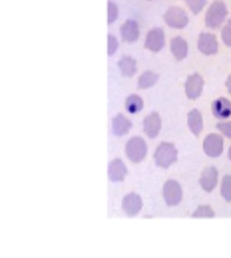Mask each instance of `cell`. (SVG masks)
Returning <instances> with one entry per match:
<instances>
[{"instance_id": "6da1fadb", "label": "cell", "mask_w": 231, "mask_h": 258, "mask_svg": "<svg viewBox=\"0 0 231 258\" xmlns=\"http://www.w3.org/2000/svg\"><path fill=\"white\" fill-rule=\"evenodd\" d=\"M228 15L227 6L221 0H215L210 5L205 16V25L207 28L217 29L220 27L223 21L226 20Z\"/></svg>"}, {"instance_id": "7a4b0ae2", "label": "cell", "mask_w": 231, "mask_h": 258, "mask_svg": "<svg viewBox=\"0 0 231 258\" xmlns=\"http://www.w3.org/2000/svg\"><path fill=\"white\" fill-rule=\"evenodd\" d=\"M157 166L163 169L170 168L177 160V150L173 144L161 143L154 152Z\"/></svg>"}, {"instance_id": "3957f363", "label": "cell", "mask_w": 231, "mask_h": 258, "mask_svg": "<svg viewBox=\"0 0 231 258\" xmlns=\"http://www.w3.org/2000/svg\"><path fill=\"white\" fill-rule=\"evenodd\" d=\"M146 152L147 147L144 139L141 137H132L129 139L126 146V155L130 161L134 163L141 162L145 158Z\"/></svg>"}, {"instance_id": "277c9868", "label": "cell", "mask_w": 231, "mask_h": 258, "mask_svg": "<svg viewBox=\"0 0 231 258\" xmlns=\"http://www.w3.org/2000/svg\"><path fill=\"white\" fill-rule=\"evenodd\" d=\"M164 21L173 29H184L188 25V16L184 9L171 7L164 15Z\"/></svg>"}, {"instance_id": "5b68a950", "label": "cell", "mask_w": 231, "mask_h": 258, "mask_svg": "<svg viewBox=\"0 0 231 258\" xmlns=\"http://www.w3.org/2000/svg\"><path fill=\"white\" fill-rule=\"evenodd\" d=\"M163 198L169 207H175L180 204L183 198L182 186L175 180H169L163 186Z\"/></svg>"}, {"instance_id": "8992f818", "label": "cell", "mask_w": 231, "mask_h": 258, "mask_svg": "<svg viewBox=\"0 0 231 258\" xmlns=\"http://www.w3.org/2000/svg\"><path fill=\"white\" fill-rule=\"evenodd\" d=\"M165 44V37H164V31L161 28H153L147 32L145 37V42H144V48L150 50L151 52H160Z\"/></svg>"}, {"instance_id": "52a82bcc", "label": "cell", "mask_w": 231, "mask_h": 258, "mask_svg": "<svg viewBox=\"0 0 231 258\" xmlns=\"http://www.w3.org/2000/svg\"><path fill=\"white\" fill-rule=\"evenodd\" d=\"M203 147L207 156L211 158H217L223 151V139L217 134H210L205 138Z\"/></svg>"}, {"instance_id": "ba28073f", "label": "cell", "mask_w": 231, "mask_h": 258, "mask_svg": "<svg viewBox=\"0 0 231 258\" xmlns=\"http://www.w3.org/2000/svg\"><path fill=\"white\" fill-rule=\"evenodd\" d=\"M198 50L205 55H214L218 51V41L215 34L201 32L198 38Z\"/></svg>"}, {"instance_id": "9c48e42d", "label": "cell", "mask_w": 231, "mask_h": 258, "mask_svg": "<svg viewBox=\"0 0 231 258\" xmlns=\"http://www.w3.org/2000/svg\"><path fill=\"white\" fill-rule=\"evenodd\" d=\"M204 89V79L198 73L189 75L185 82V93L189 99H196Z\"/></svg>"}, {"instance_id": "30bf717a", "label": "cell", "mask_w": 231, "mask_h": 258, "mask_svg": "<svg viewBox=\"0 0 231 258\" xmlns=\"http://www.w3.org/2000/svg\"><path fill=\"white\" fill-rule=\"evenodd\" d=\"M142 209V200L137 193H129L122 200V210L129 218H133Z\"/></svg>"}, {"instance_id": "8fae6325", "label": "cell", "mask_w": 231, "mask_h": 258, "mask_svg": "<svg viewBox=\"0 0 231 258\" xmlns=\"http://www.w3.org/2000/svg\"><path fill=\"white\" fill-rule=\"evenodd\" d=\"M162 121L160 118V115L156 111H153L150 115H147L143 120V131L144 134L149 138H156L160 131H161Z\"/></svg>"}, {"instance_id": "7c38bea8", "label": "cell", "mask_w": 231, "mask_h": 258, "mask_svg": "<svg viewBox=\"0 0 231 258\" xmlns=\"http://www.w3.org/2000/svg\"><path fill=\"white\" fill-rule=\"evenodd\" d=\"M120 33L124 42H128V43L135 42L140 36V30H139V26L137 21H134L132 19L127 20L121 26Z\"/></svg>"}, {"instance_id": "4fadbf2b", "label": "cell", "mask_w": 231, "mask_h": 258, "mask_svg": "<svg viewBox=\"0 0 231 258\" xmlns=\"http://www.w3.org/2000/svg\"><path fill=\"white\" fill-rule=\"evenodd\" d=\"M218 182V171L215 167H208L206 168L203 173H201V177L199 179V183L201 187L206 192H211L215 189Z\"/></svg>"}, {"instance_id": "5bb4252c", "label": "cell", "mask_w": 231, "mask_h": 258, "mask_svg": "<svg viewBox=\"0 0 231 258\" xmlns=\"http://www.w3.org/2000/svg\"><path fill=\"white\" fill-rule=\"evenodd\" d=\"M212 114L218 119H226L231 116V102L226 97H219L211 105Z\"/></svg>"}, {"instance_id": "9a60e30c", "label": "cell", "mask_w": 231, "mask_h": 258, "mask_svg": "<svg viewBox=\"0 0 231 258\" xmlns=\"http://www.w3.org/2000/svg\"><path fill=\"white\" fill-rule=\"evenodd\" d=\"M127 167L122 162V160L115 159L110 162L108 168V177L112 182H120V181H123L124 177L127 175Z\"/></svg>"}, {"instance_id": "2e32d148", "label": "cell", "mask_w": 231, "mask_h": 258, "mask_svg": "<svg viewBox=\"0 0 231 258\" xmlns=\"http://www.w3.org/2000/svg\"><path fill=\"white\" fill-rule=\"evenodd\" d=\"M171 52L177 61H182L187 56L188 44L185 39L182 37H175L171 40Z\"/></svg>"}, {"instance_id": "e0dca14e", "label": "cell", "mask_w": 231, "mask_h": 258, "mask_svg": "<svg viewBox=\"0 0 231 258\" xmlns=\"http://www.w3.org/2000/svg\"><path fill=\"white\" fill-rule=\"evenodd\" d=\"M131 121L122 114H118L112 119V133L118 137L127 135L130 132V129H131Z\"/></svg>"}, {"instance_id": "ac0fdd59", "label": "cell", "mask_w": 231, "mask_h": 258, "mask_svg": "<svg viewBox=\"0 0 231 258\" xmlns=\"http://www.w3.org/2000/svg\"><path fill=\"white\" fill-rule=\"evenodd\" d=\"M187 124L195 136H199L203 131V116L198 109H192L187 115Z\"/></svg>"}, {"instance_id": "d6986e66", "label": "cell", "mask_w": 231, "mask_h": 258, "mask_svg": "<svg viewBox=\"0 0 231 258\" xmlns=\"http://www.w3.org/2000/svg\"><path fill=\"white\" fill-rule=\"evenodd\" d=\"M118 68H119L120 72L126 78H131L135 73H137V61L133 57L129 55H123L119 62H118Z\"/></svg>"}, {"instance_id": "ffe728a7", "label": "cell", "mask_w": 231, "mask_h": 258, "mask_svg": "<svg viewBox=\"0 0 231 258\" xmlns=\"http://www.w3.org/2000/svg\"><path fill=\"white\" fill-rule=\"evenodd\" d=\"M159 80V74L152 71H145L143 74H141L138 81V87L141 90L149 89L157 83Z\"/></svg>"}, {"instance_id": "44dd1931", "label": "cell", "mask_w": 231, "mask_h": 258, "mask_svg": "<svg viewBox=\"0 0 231 258\" xmlns=\"http://www.w3.org/2000/svg\"><path fill=\"white\" fill-rule=\"evenodd\" d=\"M143 108V101L139 95H130L126 99V109L130 114H137Z\"/></svg>"}, {"instance_id": "7402d4cb", "label": "cell", "mask_w": 231, "mask_h": 258, "mask_svg": "<svg viewBox=\"0 0 231 258\" xmlns=\"http://www.w3.org/2000/svg\"><path fill=\"white\" fill-rule=\"evenodd\" d=\"M215 216V212L209 205H201L193 213L192 218L194 219H212Z\"/></svg>"}, {"instance_id": "603a6c76", "label": "cell", "mask_w": 231, "mask_h": 258, "mask_svg": "<svg viewBox=\"0 0 231 258\" xmlns=\"http://www.w3.org/2000/svg\"><path fill=\"white\" fill-rule=\"evenodd\" d=\"M220 192L224 200L231 202V174H227L223 177Z\"/></svg>"}, {"instance_id": "cb8c5ba5", "label": "cell", "mask_w": 231, "mask_h": 258, "mask_svg": "<svg viewBox=\"0 0 231 258\" xmlns=\"http://www.w3.org/2000/svg\"><path fill=\"white\" fill-rule=\"evenodd\" d=\"M186 4L194 15H198L205 8L207 0H186Z\"/></svg>"}, {"instance_id": "d4e9b609", "label": "cell", "mask_w": 231, "mask_h": 258, "mask_svg": "<svg viewBox=\"0 0 231 258\" xmlns=\"http://www.w3.org/2000/svg\"><path fill=\"white\" fill-rule=\"evenodd\" d=\"M221 39L222 42L227 46H231V19L227 21L226 25L221 30Z\"/></svg>"}, {"instance_id": "484cf974", "label": "cell", "mask_w": 231, "mask_h": 258, "mask_svg": "<svg viewBox=\"0 0 231 258\" xmlns=\"http://www.w3.org/2000/svg\"><path fill=\"white\" fill-rule=\"evenodd\" d=\"M118 6L112 2V0H109L108 2V25H111L114 23L117 18H118Z\"/></svg>"}, {"instance_id": "4316f807", "label": "cell", "mask_w": 231, "mask_h": 258, "mask_svg": "<svg viewBox=\"0 0 231 258\" xmlns=\"http://www.w3.org/2000/svg\"><path fill=\"white\" fill-rule=\"evenodd\" d=\"M118 46H119V43H118L116 37L112 36V34H108V55L109 56H112L116 53V51L118 50Z\"/></svg>"}, {"instance_id": "83f0119b", "label": "cell", "mask_w": 231, "mask_h": 258, "mask_svg": "<svg viewBox=\"0 0 231 258\" xmlns=\"http://www.w3.org/2000/svg\"><path fill=\"white\" fill-rule=\"evenodd\" d=\"M217 128L218 131L223 135V136L231 139V121L219 122V124H217Z\"/></svg>"}, {"instance_id": "f1b7e54d", "label": "cell", "mask_w": 231, "mask_h": 258, "mask_svg": "<svg viewBox=\"0 0 231 258\" xmlns=\"http://www.w3.org/2000/svg\"><path fill=\"white\" fill-rule=\"evenodd\" d=\"M226 86L228 89V92L231 94V75L229 76V78L227 79V82H226Z\"/></svg>"}, {"instance_id": "f546056e", "label": "cell", "mask_w": 231, "mask_h": 258, "mask_svg": "<svg viewBox=\"0 0 231 258\" xmlns=\"http://www.w3.org/2000/svg\"><path fill=\"white\" fill-rule=\"evenodd\" d=\"M228 157H229V159L231 160V147L229 148V151H228Z\"/></svg>"}]
</instances>
